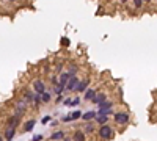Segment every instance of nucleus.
<instances>
[{"mask_svg": "<svg viewBox=\"0 0 157 141\" xmlns=\"http://www.w3.org/2000/svg\"><path fill=\"white\" fill-rule=\"evenodd\" d=\"M112 135H113V129L112 127H109V125H101V129H99V136H101L102 140H109V138H112Z\"/></svg>", "mask_w": 157, "mask_h": 141, "instance_id": "f257e3e1", "label": "nucleus"}, {"mask_svg": "<svg viewBox=\"0 0 157 141\" xmlns=\"http://www.w3.org/2000/svg\"><path fill=\"white\" fill-rule=\"evenodd\" d=\"M27 104H28L27 100H21V102H17V104H16V110H14V115L21 118V116L25 113V110H27Z\"/></svg>", "mask_w": 157, "mask_h": 141, "instance_id": "f03ea898", "label": "nucleus"}, {"mask_svg": "<svg viewBox=\"0 0 157 141\" xmlns=\"http://www.w3.org/2000/svg\"><path fill=\"white\" fill-rule=\"evenodd\" d=\"M127 121H129L127 113H116V115H115V122L116 124H126Z\"/></svg>", "mask_w": 157, "mask_h": 141, "instance_id": "7ed1b4c3", "label": "nucleus"}, {"mask_svg": "<svg viewBox=\"0 0 157 141\" xmlns=\"http://www.w3.org/2000/svg\"><path fill=\"white\" fill-rule=\"evenodd\" d=\"M79 83H80V80H79V78H77V77H75V75H74V77H71V78H69V82H68L66 88L69 89V91H74V89H75V88H77V86H79Z\"/></svg>", "mask_w": 157, "mask_h": 141, "instance_id": "20e7f679", "label": "nucleus"}, {"mask_svg": "<svg viewBox=\"0 0 157 141\" xmlns=\"http://www.w3.org/2000/svg\"><path fill=\"white\" fill-rule=\"evenodd\" d=\"M69 78H71V75H69V72H63V74L60 75V78H58V85L60 86H63V88H66V85H68V82H69Z\"/></svg>", "mask_w": 157, "mask_h": 141, "instance_id": "39448f33", "label": "nucleus"}, {"mask_svg": "<svg viewBox=\"0 0 157 141\" xmlns=\"http://www.w3.org/2000/svg\"><path fill=\"white\" fill-rule=\"evenodd\" d=\"M33 88H35V91H36V93H39V94H43L46 91V86H44V83L41 82V80H36V82L33 83Z\"/></svg>", "mask_w": 157, "mask_h": 141, "instance_id": "423d86ee", "label": "nucleus"}, {"mask_svg": "<svg viewBox=\"0 0 157 141\" xmlns=\"http://www.w3.org/2000/svg\"><path fill=\"white\" fill-rule=\"evenodd\" d=\"M79 118H82V113H80V111H74V113H71L69 116L63 118V122H69V121H75V119H79Z\"/></svg>", "mask_w": 157, "mask_h": 141, "instance_id": "0eeeda50", "label": "nucleus"}, {"mask_svg": "<svg viewBox=\"0 0 157 141\" xmlns=\"http://www.w3.org/2000/svg\"><path fill=\"white\" fill-rule=\"evenodd\" d=\"M107 121H109V116L104 115V113H98V116H96V122H98V124L104 125Z\"/></svg>", "mask_w": 157, "mask_h": 141, "instance_id": "6e6552de", "label": "nucleus"}, {"mask_svg": "<svg viewBox=\"0 0 157 141\" xmlns=\"http://www.w3.org/2000/svg\"><path fill=\"white\" fill-rule=\"evenodd\" d=\"M19 119H21V118L16 116V115H14L13 118H10V119H8V127H14V129H16V125L19 124Z\"/></svg>", "mask_w": 157, "mask_h": 141, "instance_id": "1a4fd4ad", "label": "nucleus"}, {"mask_svg": "<svg viewBox=\"0 0 157 141\" xmlns=\"http://www.w3.org/2000/svg\"><path fill=\"white\" fill-rule=\"evenodd\" d=\"M72 141H85V133L77 130L74 133V136H72Z\"/></svg>", "mask_w": 157, "mask_h": 141, "instance_id": "9d476101", "label": "nucleus"}, {"mask_svg": "<svg viewBox=\"0 0 157 141\" xmlns=\"http://www.w3.org/2000/svg\"><path fill=\"white\" fill-rule=\"evenodd\" d=\"M35 124H36V121H35V119L27 121V122H25V127H24V130H25V132H32V130H33V127H35Z\"/></svg>", "mask_w": 157, "mask_h": 141, "instance_id": "9b49d317", "label": "nucleus"}, {"mask_svg": "<svg viewBox=\"0 0 157 141\" xmlns=\"http://www.w3.org/2000/svg\"><path fill=\"white\" fill-rule=\"evenodd\" d=\"M112 107H113L112 102H107V100H104L102 104H99V111H104V110H110Z\"/></svg>", "mask_w": 157, "mask_h": 141, "instance_id": "f8f14e48", "label": "nucleus"}, {"mask_svg": "<svg viewBox=\"0 0 157 141\" xmlns=\"http://www.w3.org/2000/svg\"><path fill=\"white\" fill-rule=\"evenodd\" d=\"M96 91H94V89H86L85 91V99H86V100H93V99L94 97H96Z\"/></svg>", "mask_w": 157, "mask_h": 141, "instance_id": "ddd939ff", "label": "nucleus"}, {"mask_svg": "<svg viewBox=\"0 0 157 141\" xmlns=\"http://www.w3.org/2000/svg\"><path fill=\"white\" fill-rule=\"evenodd\" d=\"M86 86H88V80H82V82L79 83V86L75 88V91H79V93H83V91H86Z\"/></svg>", "mask_w": 157, "mask_h": 141, "instance_id": "4468645a", "label": "nucleus"}, {"mask_svg": "<svg viewBox=\"0 0 157 141\" xmlns=\"http://www.w3.org/2000/svg\"><path fill=\"white\" fill-rule=\"evenodd\" d=\"M96 116H98L96 111H88V113H83V115H82V119L90 121V119H93V118H96Z\"/></svg>", "mask_w": 157, "mask_h": 141, "instance_id": "2eb2a0df", "label": "nucleus"}, {"mask_svg": "<svg viewBox=\"0 0 157 141\" xmlns=\"http://www.w3.org/2000/svg\"><path fill=\"white\" fill-rule=\"evenodd\" d=\"M14 133H16L14 127H8V129H6V132H5V138H6V140H13Z\"/></svg>", "mask_w": 157, "mask_h": 141, "instance_id": "dca6fc26", "label": "nucleus"}, {"mask_svg": "<svg viewBox=\"0 0 157 141\" xmlns=\"http://www.w3.org/2000/svg\"><path fill=\"white\" fill-rule=\"evenodd\" d=\"M105 100V94H96V97H94L93 99V102H94V104H102V102H104Z\"/></svg>", "mask_w": 157, "mask_h": 141, "instance_id": "f3484780", "label": "nucleus"}, {"mask_svg": "<svg viewBox=\"0 0 157 141\" xmlns=\"http://www.w3.org/2000/svg\"><path fill=\"white\" fill-rule=\"evenodd\" d=\"M63 136H64V132L60 130V132H55V133H53V135L50 136V140H61Z\"/></svg>", "mask_w": 157, "mask_h": 141, "instance_id": "a211bd4d", "label": "nucleus"}, {"mask_svg": "<svg viewBox=\"0 0 157 141\" xmlns=\"http://www.w3.org/2000/svg\"><path fill=\"white\" fill-rule=\"evenodd\" d=\"M35 94H36V93H30V91H27V93H25V100H27V102L35 100Z\"/></svg>", "mask_w": 157, "mask_h": 141, "instance_id": "6ab92c4d", "label": "nucleus"}, {"mask_svg": "<svg viewBox=\"0 0 157 141\" xmlns=\"http://www.w3.org/2000/svg\"><path fill=\"white\" fill-rule=\"evenodd\" d=\"M75 74H77V66L72 64V66H69V75H71V77H74Z\"/></svg>", "mask_w": 157, "mask_h": 141, "instance_id": "aec40b11", "label": "nucleus"}, {"mask_svg": "<svg viewBox=\"0 0 157 141\" xmlns=\"http://www.w3.org/2000/svg\"><path fill=\"white\" fill-rule=\"evenodd\" d=\"M41 96H43V102H49V100H50V94L46 93V91H44L43 94H41Z\"/></svg>", "mask_w": 157, "mask_h": 141, "instance_id": "412c9836", "label": "nucleus"}, {"mask_svg": "<svg viewBox=\"0 0 157 141\" xmlns=\"http://www.w3.org/2000/svg\"><path fill=\"white\" fill-rule=\"evenodd\" d=\"M64 89H66V88H63V86H60V85H58V86H57V88H55V93H57V94H58V96H60V94L63 93Z\"/></svg>", "mask_w": 157, "mask_h": 141, "instance_id": "4be33fe9", "label": "nucleus"}, {"mask_svg": "<svg viewBox=\"0 0 157 141\" xmlns=\"http://www.w3.org/2000/svg\"><path fill=\"white\" fill-rule=\"evenodd\" d=\"M93 130H94V129H93V125H91V124H88L86 127H85V132H86V133H91Z\"/></svg>", "mask_w": 157, "mask_h": 141, "instance_id": "5701e85b", "label": "nucleus"}, {"mask_svg": "<svg viewBox=\"0 0 157 141\" xmlns=\"http://www.w3.org/2000/svg\"><path fill=\"white\" fill-rule=\"evenodd\" d=\"M79 104H80V99H79V97H75L74 100L71 102V105H69V107H74V105H79Z\"/></svg>", "mask_w": 157, "mask_h": 141, "instance_id": "b1692460", "label": "nucleus"}, {"mask_svg": "<svg viewBox=\"0 0 157 141\" xmlns=\"http://www.w3.org/2000/svg\"><path fill=\"white\" fill-rule=\"evenodd\" d=\"M41 140H43V136H41V135H35L32 138V141H41Z\"/></svg>", "mask_w": 157, "mask_h": 141, "instance_id": "393cba45", "label": "nucleus"}, {"mask_svg": "<svg viewBox=\"0 0 157 141\" xmlns=\"http://www.w3.org/2000/svg\"><path fill=\"white\" fill-rule=\"evenodd\" d=\"M133 3H135V6H141V3H143V0H133Z\"/></svg>", "mask_w": 157, "mask_h": 141, "instance_id": "a878e982", "label": "nucleus"}, {"mask_svg": "<svg viewBox=\"0 0 157 141\" xmlns=\"http://www.w3.org/2000/svg\"><path fill=\"white\" fill-rule=\"evenodd\" d=\"M49 121H50V116H44L43 118V124H47Z\"/></svg>", "mask_w": 157, "mask_h": 141, "instance_id": "bb28decb", "label": "nucleus"}, {"mask_svg": "<svg viewBox=\"0 0 157 141\" xmlns=\"http://www.w3.org/2000/svg\"><path fill=\"white\" fill-rule=\"evenodd\" d=\"M71 102H72V100H71V99H66V100H64V102H63V104H64V105H68V107H69V105H71Z\"/></svg>", "mask_w": 157, "mask_h": 141, "instance_id": "cd10ccee", "label": "nucleus"}, {"mask_svg": "<svg viewBox=\"0 0 157 141\" xmlns=\"http://www.w3.org/2000/svg\"><path fill=\"white\" fill-rule=\"evenodd\" d=\"M55 69H57V72H61V64H57Z\"/></svg>", "mask_w": 157, "mask_h": 141, "instance_id": "c85d7f7f", "label": "nucleus"}, {"mask_svg": "<svg viewBox=\"0 0 157 141\" xmlns=\"http://www.w3.org/2000/svg\"><path fill=\"white\" fill-rule=\"evenodd\" d=\"M63 44H64V45H68V44H69V41H68V38H64V39H63Z\"/></svg>", "mask_w": 157, "mask_h": 141, "instance_id": "c756f323", "label": "nucleus"}, {"mask_svg": "<svg viewBox=\"0 0 157 141\" xmlns=\"http://www.w3.org/2000/svg\"><path fill=\"white\" fill-rule=\"evenodd\" d=\"M121 2H122V3H126V2H127V0H121Z\"/></svg>", "mask_w": 157, "mask_h": 141, "instance_id": "7c9ffc66", "label": "nucleus"}, {"mask_svg": "<svg viewBox=\"0 0 157 141\" xmlns=\"http://www.w3.org/2000/svg\"><path fill=\"white\" fill-rule=\"evenodd\" d=\"M61 141H69V140H66V138H64V140H61Z\"/></svg>", "mask_w": 157, "mask_h": 141, "instance_id": "2f4dec72", "label": "nucleus"}, {"mask_svg": "<svg viewBox=\"0 0 157 141\" xmlns=\"http://www.w3.org/2000/svg\"><path fill=\"white\" fill-rule=\"evenodd\" d=\"M143 2H151V0H143Z\"/></svg>", "mask_w": 157, "mask_h": 141, "instance_id": "473e14b6", "label": "nucleus"}, {"mask_svg": "<svg viewBox=\"0 0 157 141\" xmlns=\"http://www.w3.org/2000/svg\"><path fill=\"white\" fill-rule=\"evenodd\" d=\"M0 141H3V138H2V136H0Z\"/></svg>", "mask_w": 157, "mask_h": 141, "instance_id": "72a5a7b5", "label": "nucleus"}, {"mask_svg": "<svg viewBox=\"0 0 157 141\" xmlns=\"http://www.w3.org/2000/svg\"><path fill=\"white\" fill-rule=\"evenodd\" d=\"M11 2H13V0H11Z\"/></svg>", "mask_w": 157, "mask_h": 141, "instance_id": "f704fd0d", "label": "nucleus"}]
</instances>
